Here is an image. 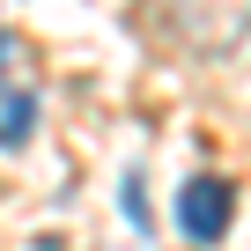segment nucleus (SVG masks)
Instances as JSON below:
<instances>
[{
  "label": "nucleus",
  "mask_w": 251,
  "mask_h": 251,
  "mask_svg": "<svg viewBox=\"0 0 251 251\" xmlns=\"http://www.w3.org/2000/svg\"><path fill=\"white\" fill-rule=\"evenodd\" d=\"M8 59H15V37H0V67H8Z\"/></svg>",
  "instance_id": "obj_5"
},
{
  "label": "nucleus",
  "mask_w": 251,
  "mask_h": 251,
  "mask_svg": "<svg viewBox=\"0 0 251 251\" xmlns=\"http://www.w3.org/2000/svg\"><path fill=\"white\" fill-rule=\"evenodd\" d=\"M37 126V89H0V148H23Z\"/></svg>",
  "instance_id": "obj_3"
},
{
  "label": "nucleus",
  "mask_w": 251,
  "mask_h": 251,
  "mask_svg": "<svg viewBox=\"0 0 251 251\" xmlns=\"http://www.w3.org/2000/svg\"><path fill=\"white\" fill-rule=\"evenodd\" d=\"M229 214H236V185H229V177L200 170V177L177 185V229H185L192 244H222V236H229Z\"/></svg>",
  "instance_id": "obj_2"
},
{
  "label": "nucleus",
  "mask_w": 251,
  "mask_h": 251,
  "mask_svg": "<svg viewBox=\"0 0 251 251\" xmlns=\"http://www.w3.org/2000/svg\"><path fill=\"white\" fill-rule=\"evenodd\" d=\"M126 222H133V229L155 222V214H148V185H141V170H126Z\"/></svg>",
  "instance_id": "obj_4"
},
{
  "label": "nucleus",
  "mask_w": 251,
  "mask_h": 251,
  "mask_svg": "<svg viewBox=\"0 0 251 251\" xmlns=\"http://www.w3.org/2000/svg\"><path fill=\"white\" fill-rule=\"evenodd\" d=\"M155 23L185 59H229L251 45V0H155Z\"/></svg>",
  "instance_id": "obj_1"
}]
</instances>
